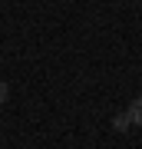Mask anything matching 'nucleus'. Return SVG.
<instances>
[{"instance_id":"obj_1","label":"nucleus","mask_w":142,"mask_h":149,"mask_svg":"<svg viewBox=\"0 0 142 149\" xmlns=\"http://www.w3.org/2000/svg\"><path fill=\"white\" fill-rule=\"evenodd\" d=\"M126 116H129V123H132V126H142V96H136V100L129 103Z\"/></svg>"},{"instance_id":"obj_2","label":"nucleus","mask_w":142,"mask_h":149,"mask_svg":"<svg viewBox=\"0 0 142 149\" xmlns=\"http://www.w3.org/2000/svg\"><path fill=\"white\" fill-rule=\"evenodd\" d=\"M112 126H116V129H119V133H126V129L132 126V123H129V116H126V113H119V116H116V119H112Z\"/></svg>"},{"instance_id":"obj_3","label":"nucleus","mask_w":142,"mask_h":149,"mask_svg":"<svg viewBox=\"0 0 142 149\" xmlns=\"http://www.w3.org/2000/svg\"><path fill=\"white\" fill-rule=\"evenodd\" d=\"M7 100H10V86H7L3 80H0V106H3V103H7Z\"/></svg>"}]
</instances>
